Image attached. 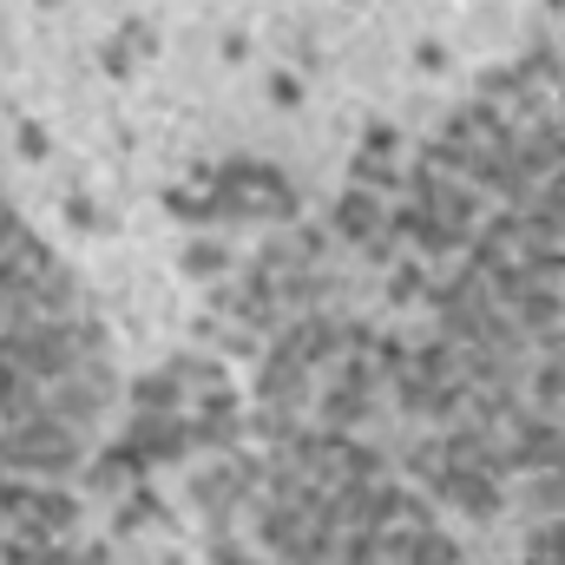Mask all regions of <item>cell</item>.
<instances>
[{"mask_svg":"<svg viewBox=\"0 0 565 565\" xmlns=\"http://www.w3.org/2000/svg\"><path fill=\"white\" fill-rule=\"evenodd\" d=\"M335 224H342V231H349L355 244H369V237L382 231V204H375L369 191H349V198L335 204Z\"/></svg>","mask_w":565,"mask_h":565,"instance_id":"1","label":"cell"}]
</instances>
